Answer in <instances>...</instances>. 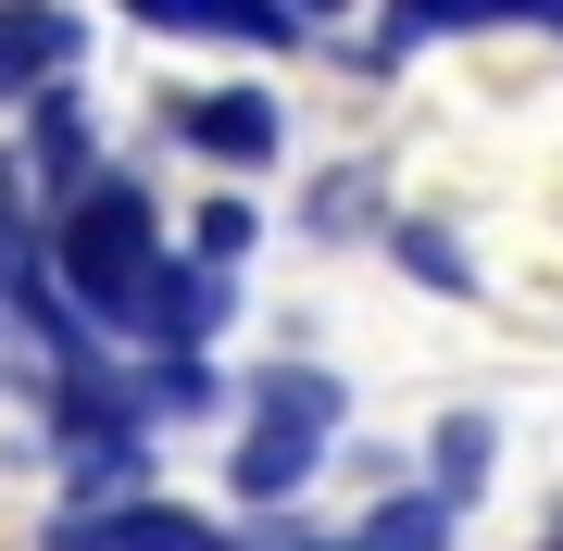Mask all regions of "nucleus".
Instances as JSON below:
<instances>
[{
    "mask_svg": "<svg viewBox=\"0 0 563 551\" xmlns=\"http://www.w3.org/2000/svg\"><path fill=\"white\" fill-rule=\"evenodd\" d=\"M51 551H251V539H225V527H201L176 502H113V514H63Z\"/></svg>",
    "mask_w": 563,
    "mask_h": 551,
    "instance_id": "obj_3",
    "label": "nucleus"
},
{
    "mask_svg": "<svg viewBox=\"0 0 563 551\" xmlns=\"http://www.w3.org/2000/svg\"><path fill=\"white\" fill-rule=\"evenodd\" d=\"M176 139L213 151V164H263V151H276V113H263L251 88H188V101H176Z\"/></svg>",
    "mask_w": 563,
    "mask_h": 551,
    "instance_id": "obj_4",
    "label": "nucleus"
},
{
    "mask_svg": "<svg viewBox=\"0 0 563 551\" xmlns=\"http://www.w3.org/2000/svg\"><path fill=\"white\" fill-rule=\"evenodd\" d=\"M325 427H339V388H325V376H276V388H263V439L239 451V489H251L263 514H276V502L313 476Z\"/></svg>",
    "mask_w": 563,
    "mask_h": 551,
    "instance_id": "obj_2",
    "label": "nucleus"
},
{
    "mask_svg": "<svg viewBox=\"0 0 563 551\" xmlns=\"http://www.w3.org/2000/svg\"><path fill=\"white\" fill-rule=\"evenodd\" d=\"M13 201H25V213H51V201H88V188H76V113H63V101L38 113V139L13 151Z\"/></svg>",
    "mask_w": 563,
    "mask_h": 551,
    "instance_id": "obj_6",
    "label": "nucleus"
},
{
    "mask_svg": "<svg viewBox=\"0 0 563 551\" xmlns=\"http://www.w3.org/2000/svg\"><path fill=\"white\" fill-rule=\"evenodd\" d=\"M439 527H451V502H413V514H376L363 551H439Z\"/></svg>",
    "mask_w": 563,
    "mask_h": 551,
    "instance_id": "obj_8",
    "label": "nucleus"
},
{
    "mask_svg": "<svg viewBox=\"0 0 563 551\" xmlns=\"http://www.w3.org/2000/svg\"><path fill=\"white\" fill-rule=\"evenodd\" d=\"M213 313H225V288L176 264V276H163V313H151V339H213Z\"/></svg>",
    "mask_w": 563,
    "mask_h": 551,
    "instance_id": "obj_7",
    "label": "nucleus"
},
{
    "mask_svg": "<svg viewBox=\"0 0 563 551\" xmlns=\"http://www.w3.org/2000/svg\"><path fill=\"white\" fill-rule=\"evenodd\" d=\"M63 276H76L88 313H113V327H151L163 313V251H151V201L139 188H88L76 213H63Z\"/></svg>",
    "mask_w": 563,
    "mask_h": 551,
    "instance_id": "obj_1",
    "label": "nucleus"
},
{
    "mask_svg": "<svg viewBox=\"0 0 563 551\" xmlns=\"http://www.w3.org/2000/svg\"><path fill=\"white\" fill-rule=\"evenodd\" d=\"M76 51H88L76 13H0V101H38V88H51Z\"/></svg>",
    "mask_w": 563,
    "mask_h": 551,
    "instance_id": "obj_5",
    "label": "nucleus"
},
{
    "mask_svg": "<svg viewBox=\"0 0 563 551\" xmlns=\"http://www.w3.org/2000/svg\"><path fill=\"white\" fill-rule=\"evenodd\" d=\"M476 464H488V427H451V439H439V502L476 489Z\"/></svg>",
    "mask_w": 563,
    "mask_h": 551,
    "instance_id": "obj_9",
    "label": "nucleus"
}]
</instances>
